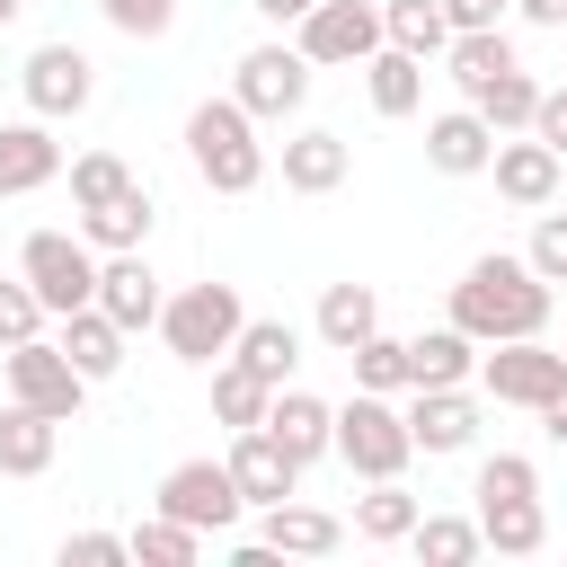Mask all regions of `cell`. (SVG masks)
I'll use <instances>...</instances> for the list:
<instances>
[{
  "label": "cell",
  "mask_w": 567,
  "mask_h": 567,
  "mask_svg": "<svg viewBox=\"0 0 567 567\" xmlns=\"http://www.w3.org/2000/svg\"><path fill=\"white\" fill-rule=\"evenodd\" d=\"M124 549H133V558H151V567H195V558H204V532L151 505V514H142L133 532H124Z\"/></svg>",
  "instance_id": "obj_33"
},
{
  "label": "cell",
  "mask_w": 567,
  "mask_h": 567,
  "mask_svg": "<svg viewBox=\"0 0 567 567\" xmlns=\"http://www.w3.org/2000/svg\"><path fill=\"white\" fill-rule=\"evenodd\" d=\"M558 35H567V27H558Z\"/></svg>",
  "instance_id": "obj_50"
},
{
  "label": "cell",
  "mask_w": 567,
  "mask_h": 567,
  "mask_svg": "<svg viewBox=\"0 0 567 567\" xmlns=\"http://www.w3.org/2000/svg\"><path fill=\"white\" fill-rule=\"evenodd\" d=\"M266 434H275V443H284V452H292V461L310 470V461H328V443H337V408L284 381V390L266 399Z\"/></svg>",
  "instance_id": "obj_18"
},
{
  "label": "cell",
  "mask_w": 567,
  "mask_h": 567,
  "mask_svg": "<svg viewBox=\"0 0 567 567\" xmlns=\"http://www.w3.org/2000/svg\"><path fill=\"white\" fill-rule=\"evenodd\" d=\"M487 151H496V124L470 97L425 124V168H443V177H487Z\"/></svg>",
  "instance_id": "obj_17"
},
{
  "label": "cell",
  "mask_w": 567,
  "mask_h": 567,
  "mask_svg": "<svg viewBox=\"0 0 567 567\" xmlns=\"http://www.w3.org/2000/svg\"><path fill=\"white\" fill-rule=\"evenodd\" d=\"M470 372H478V337H461L452 319L425 328V337H408V390H452Z\"/></svg>",
  "instance_id": "obj_23"
},
{
  "label": "cell",
  "mask_w": 567,
  "mask_h": 567,
  "mask_svg": "<svg viewBox=\"0 0 567 567\" xmlns=\"http://www.w3.org/2000/svg\"><path fill=\"white\" fill-rule=\"evenodd\" d=\"M532 416H540V434H549V443H558V452H567V381H558V390H549V399H540V408H532Z\"/></svg>",
  "instance_id": "obj_45"
},
{
  "label": "cell",
  "mask_w": 567,
  "mask_h": 567,
  "mask_svg": "<svg viewBox=\"0 0 567 567\" xmlns=\"http://www.w3.org/2000/svg\"><path fill=\"white\" fill-rule=\"evenodd\" d=\"M248 9H257L266 27H301V18H310V0H248Z\"/></svg>",
  "instance_id": "obj_46"
},
{
  "label": "cell",
  "mask_w": 567,
  "mask_h": 567,
  "mask_svg": "<svg viewBox=\"0 0 567 567\" xmlns=\"http://www.w3.org/2000/svg\"><path fill=\"white\" fill-rule=\"evenodd\" d=\"M416 496L399 487V478H372V496H354V540H372V549H399L408 532H416Z\"/></svg>",
  "instance_id": "obj_29"
},
{
  "label": "cell",
  "mask_w": 567,
  "mask_h": 567,
  "mask_svg": "<svg viewBox=\"0 0 567 567\" xmlns=\"http://www.w3.org/2000/svg\"><path fill=\"white\" fill-rule=\"evenodd\" d=\"M523 257H532V275H540V284H567V213H540V230H532V248H523Z\"/></svg>",
  "instance_id": "obj_41"
},
{
  "label": "cell",
  "mask_w": 567,
  "mask_h": 567,
  "mask_svg": "<svg viewBox=\"0 0 567 567\" xmlns=\"http://www.w3.org/2000/svg\"><path fill=\"white\" fill-rule=\"evenodd\" d=\"M151 221H159V213H151V186L133 177L115 204H89V213H80V239L115 257V248H142V239H151Z\"/></svg>",
  "instance_id": "obj_26"
},
{
  "label": "cell",
  "mask_w": 567,
  "mask_h": 567,
  "mask_svg": "<svg viewBox=\"0 0 567 567\" xmlns=\"http://www.w3.org/2000/svg\"><path fill=\"white\" fill-rule=\"evenodd\" d=\"M372 328H381V292H372V284H328V292H319V337H328L337 354L363 346Z\"/></svg>",
  "instance_id": "obj_31"
},
{
  "label": "cell",
  "mask_w": 567,
  "mask_h": 567,
  "mask_svg": "<svg viewBox=\"0 0 567 567\" xmlns=\"http://www.w3.org/2000/svg\"><path fill=\"white\" fill-rule=\"evenodd\" d=\"M443 62H452V89H461V97H478L496 71H514V35H505V27H470V35H452V44H443Z\"/></svg>",
  "instance_id": "obj_28"
},
{
  "label": "cell",
  "mask_w": 567,
  "mask_h": 567,
  "mask_svg": "<svg viewBox=\"0 0 567 567\" xmlns=\"http://www.w3.org/2000/svg\"><path fill=\"white\" fill-rule=\"evenodd\" d=\"M239 319H248L239 284H186V292L159 301V337H168V354H177V363H204V372L230 354Z\"/></svg>",
  "instance_id": "obj_3"
},
{
  "label": "cell",
  "mask_w": 567,
  "mask_h": 567,
  "mask_svg": "<svg viewBox=\"0 0 567 567\" xmlns=\"http://www.w3.org/2000/svg\"><path fill=\"white\" fill-rule=\"evenodd\" d=\"M354 71H363V89H372V115H416V106H425V62H416V53L372 44Z\"/></svg>",
  "instance_id": "obj_24"
},
{
  "label": "cell",
  "mask_w": 567,
  "mask_h": 567,
  "mask_svg": "<svg viewBox=\"0 0 567 567\" xmlns=\"http://www.w3.org/2000/svg\"><path fill=\"white\" fill-rule=\"evenodd\" d=\"M505 9H514V0H443L452 35H470V27H505Z\"/></svg>",
  "instance_id": "obj_44"
},
{
  "label": "cell",
  "mask_w": 567,
  "mask_h": 567,
  "mask_svg": "<svg viewBox=\"0 0 567 567\" xmlns=\"http://www.w3.org/2000/svg\"><path fill=\"white\" fill-rule=\"evenodd\" d=\"M470 106H478V115H487L496 133H523V124H532V106H540V80H532V71L514 62V71H496V80H487V89H478Z\"/></svg>",
  "instance_id": "obj_35"
},
{
  "label": "cell",
  "mask_w": 567,
  "mask_h": 567,
  "mask_svg": "<svg viewBox=\"0 0 567 567\" xmlns=\"http://www.w3.org/2000/svg\"><path fill=\"white\" fill-rule=\"evenodd\" d=\"M558 310V284L532 275V257H470V275L452 284V328L496 346V337H540Z\"/></svg>",
  "instance_id": "obj_1"
},
{
  "label": "cell",
  "mask_w": 567,
  "mask_h": 567,
  "mask_svg": "<svg viewBox=\"0 0 567 567\" xmlns=\"http://www.w3.org/2000/svg\"><path fill=\"white\" fill-rule=\"evenodd\" d=\"M18 275L35 284V301H44L53 319H62V310H80V301H97V248H89V239H71V230H27Z\"/></svg>",
  "instance_id": "obj_6"
},
{
  "label": "cell",
  "mask_w": 567,
  "mask_h": 567,
  "mask_svg": "<svg viewBox=\"0 0 567 567\" xmlns=\"http://www.w3.org/2000/svg\"><path fill=\"white\" fill-rule=\"evenodd\" d=\"M124 186H133V168H124L115 151H80V159H71V204H80V213H89V204H115Z\"/></svg>",
  "instance_id": "obj_37"
},
{
  "label": "cell",
  "mask_w": 567,
  "mask_h": 567,
  "mask_svg": "<svg viewBox=\"0 0 567 567\" xmlns=\"http://www.w3.org/2000/svg\"><path fill=\"white\" fill-rule=\"evenodd\" d=\"M266 399H275V390H266L248 363H230V354L213 363V416H221L230 434H239V425H266Z\"/></svg>",
  "instance_id": "obj_34"
},
{
  "label": "cell",
  "mask_w": 567,
  "mask_h": 567,
  "mask_svg": "<svg viewBox=\"0 0 567 567\" xmlns=\"http://www.w3.org/2000/svg\"><path fill=\"white\" fill-rule=\"evenodd\" d=\"M53 177H62V142H53V124H44V115L0 124V195H35V186H53Z\"/></svg>",
  "instance_id": "obj_19"
},
{
  "label": "cell",
  "mask_w": 567,
  "mask_h": 567,
  "mask_svg": "<svg viewBox=\"0 0 567 567\" xmlns=\"http://www.w3.org/2000/svg\"><path fill=\"white\" fill-rule=\"evenodd\" d=\"M478 540H487L496 558H532V549L549 540L540 496H496V505H478Z\"/></svg>",
  "instance_id": "obj_27"
},
{
  "label": "cell",
  "mask_w": 567,
  "mask_h": 567,
  "mask_svg": "<svg viewBox=\"0 0 567 567\" xmlns=\"http://www.w3.org/2000/svg\"><path fill=\"white\" fill-rule=\"evenodd\" d=\"M221 461H230V478H239V496H248V505H284V496L301 487V461H292L266 425H239Z\"/></svg>",
  "instance_id": "obj_15"
},
{
  "label": "cell",
  "mask_w": 567,
  "mask_h": 567,
  "mask_svg": "<svg viewBox=\"0 0 567 567\" xmlns=\"http://www.w3.org/2000/svg\"><path fill=\"white\" fill-rule=\"evenodd\" d=\"M186 159L213 195H257L266 186V142H257V115L239 97H204L186 115Z\"/></svg>",
  "instance_id": "obj_2"
},
{
  "label": "cell",
  "mask_w": 567,
  "mask_h": 567,
  "mask_svg": "<svg viewBox=\"0 0 567 567\" xmlns=\"http://www.w3.org/2000/svg\"><path fill=\"white\" fill-rule=\"evenodd\" d=\"M354 478H399L408 461H416V443H408V416L381 399V390H354L346 408H337V443H328Z\"/></svg>",
  "instance_id": "obj_4"
},
{
  "label": "cell",
  "mask_w": 567,
  "mask_h": 567,
  "mask_svg": "<svg viewBox=\"0 0 567 567\" xmlns=\"http://www.w3.org/2000/svg\"><path fill=\"white\" fill-rule=\"evenodd\" d=\"M53 346H62V354H71V363H80L89 381H115V372H124V346H133V337H124V328H115V319H106L97 301H80V310H62V337H53Z\"/></svg>",
  "instance_id": "obj_22"
},
{
  "label": "cell",
  "mask_w": 567,
  "mask_h": 567,
  "mask_svg": "<svg viewBox=\"0 0 567 567\" xmlns=\"http://www.w3.org/2000/svg\"><path fill=\"white\" fill-rule=\"evenodd\" d=\"M0 372H9V399H27V408H44V416H80V399H89V372L53 346V337H18V346H0Z\"/></svg>",
  "instance_id": "obj_7"
},
{
  "label": "cell",
  "mask_w": 567,
  "mask_h": 567,
  "mask_svg": "<svg viewBox=\"0 0 567 567\" xmlns=\"http://www.w3.org/2000/svg\"><path fill=\"white\" fill-rule=\"evenodd\" d=\"M230 363H248L266 390H284V381H292V363H301V328H292V319H239Z\"/></svg>",
  "instance_id": "obj_25"
},
{
  "label": "cell",
  "mask_w": 567,
  "mask_h": 567,
  "mask_svg": "<svg viewBox=\"0 0 567 567\" xmlns=\"http://www.w3.org/2000/svg\"><path fill=\"white\" fill-rule=\"evenodd\" d=\"M346 363H354V390H381V399H399L408 390V337H363V346H346Z\"/></svg>",
  "instance_id": "obj_36"
},
{
  "label": "cell",
  "mask_w": 567,
  "mask_h": 567,
  "mask_svg": "<svg viewBox=\"0 0 567 567\" xmlns=\"http://www.w3.org/2000/svg\"><path fill=\"white\" fill-rule=\"evenodd\" d=\"M381 44H399V53L434 62V53L452 44V18H443V0H381Z\"/></svg>",
  "instance_id": "obj_30"
},
{
  "label": "cell",
  "mask_w": 567,
  "mask_h": 567,
  "mask_svg": "<svg viewBox=\"0 0 567 567\" xmlns=\"http://www.w3.org/2000/svg\"><path fill=\"white\" fill-rule=\"evenodd\" d=\"M97 9H106V27L133 35V44H159V35L177 27V0H97Z\"/></svg>",
  "instance_id": "obj_39"
},
{
  "label": "cell",
  "mask_w": 567,
  "mask_h": 567,
  "mask_svg": "<svg viewBox=\"0 0 567 567\" xmlns=\"http://www.w3.org/2000/svg\"><path fill=\"white\" fill-rule=\"evenodd\" d=\"M159 514H177V523H195L204 540L213 532H230L239 514H248V496H239V478H230V461H213V452H195V461H177L168 478H159V496H151Z\"/></svg>",
  "instance_id": "obj_8"
},
{
  "label": "cell",
  "mask_w": 567,
  "mask_h": 567,
  "mask_svg": "<svg viewBox=\"0 0 567 567\" xmlns=\"http://www.w3.org/2000/svg\"><path fill=\"white\" fill-rule=\"evenodd\" d=\"M44 319H53V310L35 301V284H27V275H9V284H0V346H18V337H44Z\"/></svg>",
  "instance_id": "obj_40"
},
{
  "label": "cell",
  "mask_w": 567,
  "mask_h": 567,
  "mask_svg": "<svg viewBox=\"0 0 567 567\" xmlns=\"http://www.w3.org/2000/svg\"><path fill=\"white\" fill-rule=\"evenodd\" d=\"M115 558H133L124 532H71L62 540V567H115Z\"/></svg>",
  "instance_id": "obj_42"
},
{
  "label": "cell",
  "mask_w": 567,
  "mask_h": 567,
  "mask_svg": "<svg viewBox=\"0 0 567 567\" xmlns=\"http://www.w3.org/2000/svg\"><path fill=\"white\" fill-rule=\"evenodd\" d=\"M159 275H151V257L142 248H115V257H97V310L124 328V337H142V328H159Z\"/></svg>",
  "instance_id": "obj_13"
},
{
  "label": "cell",
  "mask_w": 567,
  "mask_h": 567,
  "mask_svg": "<svg viewBox=\"0 0 567 567\" xmlns=\"http://www.w3.org/2000/svg\"><path fill=\"white\" fill-rule=\"evenodd\" d=\"M487 177H496V195H505L514 213H540V204H558V151H549V142H532V133H496V151H487Z\"/></svg>",
  "instance_id": "obj_12"
},
{
  "label": "cell",
  "mask_w": 567,
  "mask_h": 567,
  "mask_svg": "<svg viewBox=\"0 0 567 567\" xmlns=\"http://www.w3.org/2000/svg\"><path fill=\"white\" fill-rule=\"evenodd\" d=\"M292 44L310 53V71H346L381 44V0H310V18L292 27Z\"/></svg>",
  "instance_id": "obj_11"
},
{
  "label": "cell",
  "mask_w": 567,
  "mask_h": 567,
  "mask_svg": "<svg viewBox=\"0 0 567 567\" xmlns=\"http://www.w3.org/2000/svg\"><path fill=\"white\" fill-rule=\"evenodd\" d=\"M18 89H27V115L71 124V115H89V97H97V62H89L80 44H35L27 71H18Z\"/></svg>",
  "instance_id": "obj_10"
},
{
  "label": "cell",
  "mask_w": 567,
  "mask_h": 567,
  "mask_svg": "<svg viewBox=\"0 0 567 567\" xmlns=\"http://www.w3.org/2000/svg\"><path fill=\"white\" fill-rule=\"evenodd\" d=\"M558 204H567V159H558Z\"/></svg>",
  "instance_id": "obj_49"
},
{
  "label": "cell",
  "mask_w": 567,
  "mask_h": 567,
  "mask_svg": "<svg viewBox=\"0 0 567 567\" xmlns=\"http://www.w3.org/2000/svg\"><path fill=\"white\" fill-rule=\"evenodd\" d=\"M408 549H416L425 567H470V558H478L487 540H478V514H416Z\"/></svg>",
  "instance_id": "obj_32"
},
{
  "label": "cell",
  "mask_w": 567,
  "mask_h": 567,
  "mask_svg": "<svg viewBox=\"0 0 567 567\" xmlns=\"http://www.w3.org/2000/svg\"><path fill=\"white\" fill-rule=\"evenodd\" d=\"M514 9H523L532 27H567V0H514Z\"/></svg>",
  "instance_id": "obj_47"
},
{
  "label": "cell",
  "mask_w": 567,
  "mask_h": 567,
  "mask_svg": "<svg viewBox=\"0 0 567 567\" xmlns=\"http://www.w3.org/2000/svg\"><path fill=\"white\" fill-rule=\"evenodd\" d=\"M532 142H549L558 159H567V89H540V106H532V124H523Z\"/></svg>",
  "instance_id": "obj_43"
},
{
  "label": "cell",
  "mask_w": 567,
  "mask_h": 567,
  "mask_svg": "<svg viewBox=\"0 0 567 567\" xmlns=\"http://www.w3.org/2000/svg\"><path fill=\"white\" fill-rule=\"evenodd\" d=\"M558 381H567V354L540 346V337H496V346H478V390H487L496 408H540Z\"/></svg>",
  "instance_id": "obj_9"
},
{
  "label": "cell",
  "mask_w": 567,
  "mask_h": 567,
  "mask_svg": "<svg viewBox=\"0 0 567 567\" xmlns=\"http://www.w3.org/2000/svg\"><path fill=\"white\" fill-rule=\"evenodd\" d=\"M230 97H239L257 124L301 115V97H310V53H301V44H248V53L230 62Z\"/></svg>",
  "instance_id": "obj_5"
},
{
  "label": "cell",
  "mask_w": 567,
  "mask_h": 567,
  "mask_svg": "<svg viewBox=\"0 0 567 567\" xmlns=\"http://www.w3.org/2000/svg\"><path fill=\"white\" fill-rule=\"evenodd\" d=\"M266 523H257V540H266V558H337L346 549V514H328V505H257Z\"/></svg>",
  "instance_id": "obj_16"
},
{
  "label": "cell",
  "mask_w": 567,
  "mask_h": 567,
  "mask_svg": "<svg viewBox=\"0 0 567 567\" xmlns=\"http://www.w3.org/2000/svg\"><path fill=\"white\" fill-rule=\"evenodd\" d=\"M346 168H354V151H346V133H328V124H301V133L284 142V186H292V195H337Z\"/></svg>",
  "instance_id": "obj_21"
},
{
  "label": "cell",
  "mask_w": 567,
  "mask_h": 567,
  "mask_svg": "<svg viewBox=\"0 0 567 567\" xmlns=\"http://www.w3.org/2000/svg\"><path fill=\"white\" fill-rule=\"evenodd\" d=\"M18 9H27V0H0V27H9V18H18Z\"/></svg>",
  "instance_id": "obj_48"
},
{
  "label": "cell",
  "mask_w": 567,
  "mask_h": 567,
  "mask_svg": "<svg viewBox=\"0 0 567 567\" xmlns=\"http://www.w3.org/2000/svg\"><path fill=\"white\" fill-rule=\"evenodd\" d=\"M470 496H478V505H496V496H540V470H532L523 452H487L478 478H470Z\"/></svg>",
  "instance_id": "obj_38"
},
{
  "label": "cell",
  "mask_w": 567,
  "mask_h": 567,
  "mask_svg": "<svg viewBox=\"0 0 567 567\" xmlns=\"http://www.w3.org/2000/svg\"><path fill=\"white\" fill-rule=\"evenodd\" d=\"M53 452H62V416L9 399V408H0V478H44Z\"/></svg>",
  "instance_id": "obj_20"
},
{
  "label": "cell",
  "mask_w": 567,
  "mask_h": 567,
  "mask_svg": "<svg viewBox=\"0 0 567 567\" xmlns=\"http://www.w3.org/2000/svg\"><path fill=\"white\" fill-rule=\"evenodd\" d=\"M399 416H408V443H416V452H434V461L478 443V399H470V381H452V390H408V408H399Z\"/></svg>",
  "instance_id": "obj_14"
}]
</instances>
